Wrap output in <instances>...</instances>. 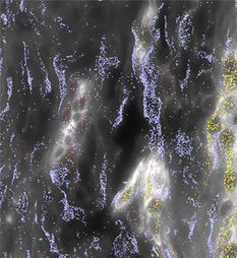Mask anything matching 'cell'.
Masks as SVG:
<instances>
[{"label":"cell","instance_id":"7a4b0ae2","mask_svg":"<svg viewBox=\"0 0 237 258\" xmlns=\"http://www.w3.org/2000/svg\"><path fill=\"white\" fill-rule=\"evenodd\" d=\"M214 113L225 121L234 118L237 114V93L221 95Z\"/></svg>","mask_w":237,"mask_h":258},{"label":"cell","instance_id":"5bb4252c","mask_svg":"<svg viewBox=\"0 0 237 258\" xmlns=\"http://www.w3.org/2000/svg\"><path fill=\"white\" fill-rule=\"evenodd\" d=\"M74 141H75L74 140V135H72V134H64V137L62 139V143L61 144H63L67 149H69V148L73 147Z\"/></svg>","mask_w":237,"mask_h":258},{"label":"cell","instance_id":"ac0fdd59","mask_svg":"<svg viewBox=\"0 0 237 258\" xmlns=\"http://www.w3.org/2000/svg\"><path fill=\"white\" fill-rule=\"evenodd\" d=\"M234 166H235V169L237 171V150H236V155H235V162H234Z\"/></svg>","mask_w":237,"mask_h":258},{"label":"cell","instance_id":"7c38bea8","mask_svg":"<svg viewBox=\"0 0 237 258\" xmlns=\"http://www.w3.org/2000/svg\"><path fill=\"white\" fill-rule=\"evenodd\" d=\"M223 225H226L231 229L237 231V203H235L230 214L224 219Z\"/></svg>","mask_w":237,"mask_h":258},{"label":"cell","instance_id":"8fae6325","mask_svg":"<svg viewBox=\"0 0 237 258\" xmlns=\"http://www.w3.org/2000/svg\"><path fill=\"white\" fill-rule=\"evenodd\" d=\"M218 258H237V236L218 251Z\"/></svg>","mask_w":237,"mask_h":258},{"label":"cell","instance_id":"9c48e42d","mask_svg":"<svg viewBox=\"0 0 237 258\" xmlns=\"http://www.w3.org/2000/svg\"><path fill=\"white\" fill-rule=\"evenodd\" d=\"M148 229L150 233L155 237V238H161V236L164 233V222L161 216H156V217H148Z\"/></svg>","mask_w":237,"mask_h":258},{"label":"cell","instance_id":"52a82bcc","mask_svg":"<svg viewBox=\"0 0 237 258\" xmlns=\"http://www.w3.org/2000/svg\"><path fill=\"white\" fill-rule=\"evenodd\" d=\"M236 70H237V59L235 56V52L234 51L227 52L222 60V66H221L222 79L232 76Z\"/></svg>","mask_w":237,"mask_h":258},{"label":"cell","instance_id":"ba28073f","mask_svg":"<svg viewBox=\"0 0 237 258\" xmlns=\"http://www.w3.org/2000/svg\"><path fill=\"white\" fill-rule=\"evenodd\" d=\"M235 230L231 229L230 227L226 226V225H222L217 233L216 236V249L217 251H219L224 245H226L227 243H229L230 241H232L237 235H236Z\"/></svg>","mask_w":237,"mask_h":258},{"label":"cell","instance_id":"9a60e30c","mask_svg":"<svg viewBox=\"0 0 237 258\" xmlns=\"http://www.w3.org/2000/svg\"><path fill=\"white\" fill-rule=\"evenodd\" d=\"M84 115H85V113L80 112V111L79 112H73L72 116H71V123L74 124L75 126L77 124L81 123L83 121V119H84Z\"/></svg>","mask_w":237,"mask_h":258},{"label":"cell","instance_id":"2e32d148","mask_svg":"<svg viewBox=\"0 0 237 258\" xmlns=\"http://www.w3.org/2000/svg\"><path fill=\"white\" fill-rule=\"evenodd\" d=\"M79 99V104H80V112H83L85 113L88 109V98H87V95L85 96H80V97H77Z\"/></svg>","mask_w":237,"mask_h":258},{"label":"cell","instance_id":"277c9868","mask_svg":"<svg viewBox=\"0 0 237 258\" xmlns=\"http://www.w3.org/2000/svg\"><path fill=\"white\" fill-rule=\"evenodd\" d=\"M222 185L226 199H234L237 196V171L234 165L225 166Z\"/></svg>","mask_w":237,"mask_h":258},{"label":"cell","instance_id":"30bf717a","mask_svg":"<svg viewBox=\"0 0 237 258\" xmlns=\"http://www.w3.org/2000/svg\"><path fill=\"white\" fill-rule=\"evenodd\" d=\"M221 92L222 95L237 93V70L232 76L222 79Z\"/></svg>","mask_w":237,"mask_h":258},{"label":"cell","instance_id":"e0dca14e","mask_svg":"<svg viewBox=\"0 0 237 258\" xmlns=\"http://www.w3.org/2000/svg\"><path fill=\"white\" fill-rule=\"evenodd\" d=\"M72 111L73 112H79L80 111V104H79V99L76 98L72 104Z\"/></svg>","mask_w":237,"mask_h":258},{"label":"cell","instance_id":"6da1fadb","mask_svg":"<svg viewBox=\"0 0 237 258\" xmlns=\"http://www.w3.org/2000/svg\"><path fill=\"white\" fill-rule=\"evenodd\" d=\"M216 145L223 157L235 154L237 150V128L227 123L216 138Z\"/></svg>","mask_w":237,"mask_h":258},{"label":"cell","instance_id":"8992f818","mask_svg":"<svg viewBox=\"0 0 237 258\" xmlns=\"http://www.w3.org/2000/svg\"><path fill=\"white\" fill-rule=\"evenodd\" d=\"M165 207V202L163 197L154 196L149 200L145 201L144 211L147 217H156L161 216Z\"/></svg>","mask_w":237,"mask_h":258},{"label":"cell","instance_id":"d6986e66","mask_svg":"<svg viewBox=\"0 0 237 258\" xmlns=\"http://www.w3.org/2000/svg\"><path fill=\"white\" fill-rule=\"evenodd\" d=\"M234 52H235V56H236V59H237V48H236V50Z\"/></svg>","mask_w":237,"mask_h":258},{"label":"cell","instance_id":"4fadbf2b","mask_svg":"<svg viewBox=\"0 0 237 258\" xmlns=\"http://www.w3.org/2000/svg\"><path fill=\"white\" fill-rule=\"evenodd\" d=\"M67 148L63 145V144H58L55 149L53 150V153H52V156H51V160L53 163H56L58 162L59 160H61L67 153Z\"/></svg>","mask_w":237,"mask_h":258},{"label":"cell","instance_id":"3957f363","mask_svg":"<svg viewBox=\"0 0 237 258\" xmlns=\"http://www.w3.org/2000/svg\"><path fill=\"white\" fill-rule=\"evenodd\" d=\"M137 186L138 177H134L120 192L117 193L112 203L114 211H123L133 202V200L136 197Z\"/></svg>","mask_w":237,"mask_h":258},{"label":"cell","instance_id":"5b68a950","mask_svg":"<svg viewBox=\"0 0 237 258\" xmlns=\"http://www.w3.org/2000/svg\"><path fill=\"white\" fill-rule=\"evenodd\" d=\"M226 124H227L226 121L223 120L220 116H218L215 113L212 114L207 119L206 124H205V131H206L207 137L211 140L216 141V138L222 132V129L225 127Z\"/></svg>","mask_w":237,"mask_h":258}]
</instances>
